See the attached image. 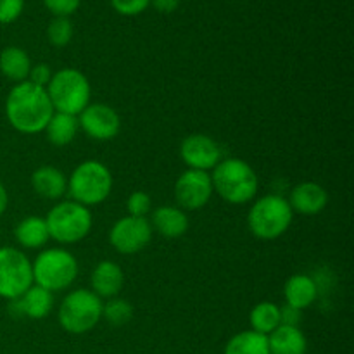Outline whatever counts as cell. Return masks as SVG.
Here are the masks:
<instances>
[{"instance_id": "obj_1", "label": "cell", "mask_w": 354, "mask_h": 354, "mask_svg": "<svg viewBox=\"0 0 354 354\" xmlns=\"http://www.w3.org/2000/svg\"><path fill=\"white\" fill-rule=\"evenodd\" d=\"M47 88L21 82L10 88L6 100V116L10 127L19 133L33 135L44 131L54 114Z\"/></svg>"}, {"instance_id": "obj_2", "label": "cell", "mask_w": 354, "mask_h": 354, "mask_svg": "<svg viewBox=\"0 0 354 354\" xmlns=\"http://www.w3.org/2000/svg\"><path fill=\"white\" fill-rule=\"evenodd\" d=\"M213 190L230 204H245L258 194L259 180L251 165L239 158L221 159L211 175Z\"/></svg>"}, {"instance_id": "obj_3", "label": "cell", "mask_w": 354, "mask_h": 354, "mask_svg": "<svg viewBox=\"0 0 354 354\" xmlns=\"http://www.w3.org/2000/svg\"><path fill=\"white\" fill-rule=\"evenodd\" d=\"M292 216L294 211L289 201L283 199L282 196L270 194L252 204L248 214L249 230L252 232L254 237L263 239V241H273V239L282 237L289 230Z\"/></svg>"}, {"instance_id": "obj_4", "label": "cell", "mask_w": 354, "mask_h": 354, "mask_svg": "<svg viewBox=\"0 0 354 354\" xmlns=\"http://www.w3.org/2000/svg\"><path fill=\"white\" fill-rule=\"evenodd\" d=\"M113 190V175L100 161H85L68 178V192L82 206L104 203Z\"/></svg>"}, {"instance_id": "obj_5", "label": "cell", "mask_w": 354, "mask_h": 354, "mask_svg": "<svg viewBox=\"0 0 354 354\" xmlns=\"http://www.w3.org/2000/svg\"><path fill=\"white\" fill-rule=\"evenodd\" d=\"M48 99L55 113L78 116L90 104V83L78 69L64 68L54 73L47 85Z\"/></svg>"}, {"instance_id": "obj_6", "label": "cell", "mask_w": 354, "mask_h": 354, "mask_svg": "<svg viewBox=\"0 0 354 354\" xmlns=\"http://www.w3.org/2000/svg\"><path fill=\"white\" fill-rule=\"evenodd\" d=\"M33 268V283L48 292H59L71 286L78 275V261L64 249H47L37 256Z\"/></svg>"}, {"instance_id": "obj_7", "label": "cell", "mask_w": 354, "mask_h": 354, "mask_svg": "<svg viewBox=\"0 0 354 354\" xmlns=\"http://www.w3.org/2000/svg\"><path fill=\"white\" fill-rule=\"evenodd\" d=\"M47 227L50 239L61 242V244H75L85 239L92 230V213L86 206L75 203V201H64L59 203L48 211Z\"/></svg>"}, {"instance_id": "obj_8", "label": "cell", "mask_w": 354, "mask_h": 354, "mask_svg": "<svg viewBox=\"0 0 354 354\" xmlns=\"http://www.w3.org/2000/svg\"><path fill=\"white\" fill-rule=\"evenodd\" d=\"M102 301L88 289H76L59 308V324L69 334H86L102 318Z\"/></svg>"}, {"instance_id": "obj_9", "label": "cell", "mask_w": 354, "mask_h": 354, "mask_svg": "<svg viewBox=\"0 0 354 354\" xmlns=\"http://www.w3.org/2000/svg\"><path fill=\"white\" fill-rule=\"evenodd\" d=\"M33 286L31 261L16 248H0V297L14 301Z\"/></svg>"}, {"instance_id": "obj_10", "label": "cell", "mask_w": 354, "mask_h": 354, "mask_svg": "<svg viewBox=\"0 0 354 354\" xmlns=\"http://www.w3.org/2000/svg\"><path fill=\"white\" fill-rule=\"evenodd\" d=\"M152 239V227L147 218L124 216L113 225L109 242L121 254H135L147 248Z\"/></svg>"}, {"instance_id": "obj_11", "label": "cell", "mask_w": 354, "mask_h": 354, "mask_svg": "<svg viewBox=\"0 0 354 354\" xmlns=\"http://www.w3.org/2000/svg\"><path fill=\"white\" fill-rule=\"evenodd\" d=\"M213 192L211 175L199 169H187L175 183L176 203L187 211H197L206 206Z\"/></svg>"}, {"instance_id": "obj_12", "label": "cell", "mask_w": 354, "mask_h": 354, "mask_svg": "<svg viewBox=\"0 0 354 354\" xmlns=\"http://www.w3.org/2000/svg\"><path fill=\"white\" fill-rule=\"evenodd\" d=\"M80 127L95 140H111L120 133L121 120L113 107L106 104H88L80 113Z\"/></svg>"}, {"instance_id": "obj_13", "label": "cell", "mask_w": 354, "mask_h": 354, "mask_svg": "<svg viewBox=\"0 0 354 354\" xmlns=\"http://www.w3.org/2000/svg\"><path fill=\"white\" fill-rule=\"evenodd\" d=\"M182 161L189 166V169L209 171L221 161L220 145L207 135L194 133L189 135L180 145Z\"/></svg>"}, {"instance_id": "obj_14", "label": "cell", "mask_w": 354, "mask_h": 354, "mask_svg": "<svg viewBox=\"0 0 354 354\" xmlns=\"http://www.w3.org/2000/svg\"><path fill=\"white\" fill-rule=\"evenodd\" d=\"M52 303H54L52 292L33 283L23 296L10 301V311L16 317H23L24 315V317L31 318V320H41V318H45L50 313Z\"/></svg>"}, {"instance_id": "obj_15", "label": "cell", "mask_w": 354, "mask_h": 354, "mask_svg": "<svg viewBox=\"0 0 354 354\" xmlns=\"http://www.w3.org/2000/svg\"><path fill=\"white\" fill-rule=\"evenodd\" d=\"M292 211L301 214H318L327 207L328 194L322 185L313 182H304L301 185L294 187L289 201Z\"/></svg>"}, {"instance_id": "obj_16", "label": "cell", "mask_w": 354, "mask_h": 354, "mask_svg": "<svg viewBox=\"0 0 354 354\" xmlns=\"http://www.w3.org/2000/svg\"><path fill=\"white\" fill-rule=\"evenodd\" d=\"M90 282H92V292L95 296L113 299L123 289V270L113 261H100L93 270Z\"/></svg>"}, {"instance_id": "obj_17", "label": "cell", "mask_w": 354, "mask_h": 354, "mask_svg": "<svg viewBox=\"0 0 354 354\" xmlns=\"http://www.w3.org/2000/svg\"><path fill=\"white\" fill-rule=\"evenodd\" d=\"M31 187L44 199H61L68 192V178L54 166H41L31 175Z\"/></svg>"}, {"instance_id": "obj_18", "label": "cell", "mask_w": 354, "mask_h": 354, "mask_svg": "<svg viewBox=\"0 0 354 354\" xmlns=\"http://www.w3.org/2000/svg\"><path fill=\"white\" fill-rule=\"evenodd\" d=\"M152 225L162 237L178 239L189 230V218L185 211L175 206H161L152 213Z\"/></svg>"}, {"instance_id": "obj_19", "label": "cell", "mask_w": 354, "mask_h": 354, "mask_svg": "<svg viewBox=\"0 0 354 354\" xmlns=\"http://www.w3.org/2000/svg\"><path fill=\"white\" fill-rule=\"evenodd\" d=\"M270 354H304L308 349L306 337L299 327L279 325L268 335Z\"/></svg>"}, {"instance_id": "obj_20", "label": "cell", "mask_w": 354, "mask_h": 354, "mask_svg": "<svg viewBox=\"0 0 354 354\" xmlns=\"http://www.w3.org/2000/svg\"><path fill=\"white\" fill-rule=\"evenodd\" d=\"M283 296L289 306L303 311L310 308L317 301L318 287L311 277L308 275H292L286 283Z\"/></svg>"}, {"instance_id": "obj_21", "label": "cell", "mask_w": 354, "mask_h": 354, "mask_svg": "<svg viewBox=\"0 0 354 354\" xmlns=\"http://www.w3.org/2000/svg\"><path fill=\"white\" fill-rule=\"evenodd\" d=\"M17 244L26 249H38L44 248L50 239L48 227L45 218L40 216H28L23 221H19L14 230Z\"/></svg>"}, {"instance_id": "obj_22", "label": "cell", "mask_w": 354, "mask_h": 354, "mask_svg": "<svg viewBox=\"0 0 354 354\" xmlns=\"http://www.w3.org/2000/svg\"><path fill=\"white\" fill-rule=\"evenodd\" d=\"M78 128V116L64 113H54L44 131L47 133V140L50 142V144L57 145V147H64V145L71 144V142L75 140Z\"/></svg>"}, {"instance_id": "obj_23", "label": "cell", "mask_w": 354, "mask_h": 354, "mask_svg": "<svg viewBox=\"0 0 354 354\" xmlns=\"http://www.w3.org/2000/svg\"><path fill=\"white\" fill-rule=\"evenodd\" d=\"M31 61L26 52L19 47H7L0 54V71L12 82H26L30 75Z\"/></svg>"}, {"instance_id": "obj_24", "label": "cell", "mask_w": 354, "mask_h": 354, "mask_svg": "<svg viewBox=\"0 0 354 354\" xmlns=\"http://www.w3.org/2000/svg\"><path fill=\"white\" fill-rule=\"evenodd\" d=\"M225 354H270L268 335L254 330L241 332L227 342Z\"/></svg>"}, {"instance_id": "obj_25", "label": "cell", "mask_w": 354, "mask_h": 354, "mask_svg": "<svg viewBox=\"0 0 354 354\" xmlns=\"http://www.w3.org/2000/svg\"><path fill=\"white\" fill-rule=\"evenodd\" d=\"M249 322H251V330L270 335L280 325V308L268 301H263L252 308Z\"/></svg>"}, {"instance_id": "obj_26", "label": "cell", "mask_w": 354, "mask_h": 354, "mask_svg": "<svg viewBox=\"0 0 354 354\" xmlns=\"http://www.w3.org/2000/svg\"><path fill=\"white\" fill-rule=\"evenodd\" d=\"M102 317L106 318L111 325L121 327V325L128 324V322L131 320V317H133V308L130 306L128 301L113 297V299H109L102 306Z\"/></svg>"}, {"instance_id": "obj_27", "label": "cell", "mask_w": 354, "mask_h": 354, "mask_svg": "<svg viewBox=\"0 0 354 354\" xmlns=\"http://www.w3.org/2000/svg\"><path fill=\"white\" fill-rule=\"evenodd\" d=\"M48 41L55 47H64L69 44L73 37V24L71 21L66 17H55L50 24H48Z\"/></svg>"}, {"instance_id": "obj_28", "label": "cell", "mask_w": 354, "mask_h": 354, "mask_svg": "<svg viewBox=\"0 0 354 354\" xmlns=\"http://www.w3.org/2000/svg\"><path fill=\"white\" fill-rule=\"evenodd\" d=\"M127 209L130 216L145 218L147 213L151 211V197L145 192H133L127 201Z\"/></svg>"}, {"instance_id": "obj_29", "label": "cell", "mask_w": 354, "mask_h": 354, "mask_svg": "<svg viewBox=\"0 0 354 354\" xmlns=\"http://www.w3.org/2000/svg\"><path fill=\"white\" fill-rule=\"evenodd\" d=\"M24 0H0V23L7 24L16 21L23 12Z\"/></svg>"}, {"instance_id": "obj_30", "label": "cell", "mask_w": 354, "mask_h": 354, "mask_svg": "<svg viewBox=\"0 0 354 354\" xmlns=\"http://www.w3.org/2000/svg\"><path fill=\"white\" fill-rule=\"evenodd\" d=\"M111 2H113V7L120 14L135 16V14H140L149 6L151 0H111Z\"/></svg>"}, {"instance_id": "obj_31", "label": "cell", "mask_w": 354, "mask_h": 354, "mask_svg": "<svg viewBox=\"0 0 354 354\" xmlns=\"http://www.w3.org/2000/svg\"><path fill=\"white\" fill-rule=\"evenodd\" d=\"M44 2L48 7V10H52L57 17L69 16L80 6V0H44Z\"/></svg>"}, {"instance_id": "obj_32", "label": "cell", "mask_w": 354, "mask_h": 354, "mask_svg": "<svg viewBox=\"0 0 354 354\" xmlns=\"http://www.w3.org/2000/svg\"><path fill=\"white\" fill-rule=\"evenodd\" d=\"M50 78H52V71L47 64L31 66L30 75H28V82H31L33 85L44 86V88H47Z\"/></svg>"}, {"instance_id": "obj_33", "label": "cell", "mask_w": 354, "mask_h": 354, "mask_svg": "<svg viewBox=\"0 0 354 354\" xmlns=\"http://www.w3.org/2000/svg\"><path fill=\"white\" fill-rule=\"evenodd\" d=\"M301 322V311L296 308L286 304L280 308V325H289V327H297Z\"/></svg>"}, {"instance_id": "obj_34", "label": "cell", "mask_w": 354, "mask_h": 354, "mask_svg": "<svg viewBox=\"0 0 354 354\" xmlns=\"http://www.w3.org/2000/svg\"><path fill=\"white\" fill-rule=\"evenodd\" d=\"M159 12H173L178 7V0H152Z\"/></svg>"}, {"instance_id": "obj_35", "label": "cell", "mask_w": 354, "mask_h": 354, "mask_svg": "<svg viewBox=\"0 0 354 354\" xmlns=\"http://www.w3.org/2000/svg\"><path fill=\"white\" fill-rule=\"evenodd\" d=\"M7 206H9V194H7L6 187L0 182V216L7 211Z\"/></svg>"}]
</instances>
